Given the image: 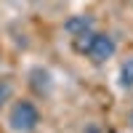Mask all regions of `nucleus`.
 <instances>
[{
  "instance_id": "nucleus-4",
  "label": "nucleus",
  "mask_w": 133,
  "mask_h": 133,
  "mask_svg": "<svg viewBox=\"0 0 133 133\" xmlns=\"http://www.w3.org/2000/svg\"><path fill=\"white\" fill-rule=\"evenodd\" d=\"M120 85L123 88H133V59L123 61V66H120Z\"/></svg>"
},
{
  "instance_id": "nucleus-2",
  "label": "nucleus",
  "mask_w": 133,
  "mask_h": 133,
  "mask_svg": "<svg viewBox=\"0 0 133 133\" xmlns=\"http://www.w3.org/2000/svg\"><path fill=\"white\" fill-rule=\"evenodd\" d=\"M11 128L19 130V133H29V130H35L37 123H40V112H37V107L35 104H29V101H16L14 109H11Z\"/></svg>"
},
{
  "instance_id": "nucleus-5",
  "label": "nucleus",
  "mask_w": 133,
  "mask_h": 133,
  "mask_svg": "<svg viewBox=\"0 0 133 133\" xmlns=\"http://www.w3.org/2000/svg\"><path fill=\"white\" fill-rule=\"evenodd\" d=\"M8 96H11V85L8 83H0V104H3Z\"/></svg>"
},
{
  "instance_id": "nucleus-3",
  "label": "nucleus",
  "mask_w": 133,
  "mask_h": 133,
  "mask_svg": "<svg viewBox=\"0 0 133 133\" xmlns=\"http://www.w3.org/2000/svg\"><path fill=\"white\" fill-rule=\"evenodd\" d=\"M91 27H93V21L88 19V16H72V19L64 24V29L69 32V35H75V37L88 35V32H91Z\"/></svg>"
},
{
  "instance_id": "nucleus-1",
  "label": "nucleus",
  "mask_w": 133,
  "mask_h": 133,
  "mask_svg": "<svg viewBox=\"0 0 133 133\" xmlns=\"http://www.w3.org/2000/svg\"><path fill=\"white\" fill-rule=\"evenodd\" d=\"M115 40L109 37V35H93V32H88V35L83 37H77V51H83L91 61L96 64H101L107 59H112L115 56Z\"/></svg>"
}]
</instances>
